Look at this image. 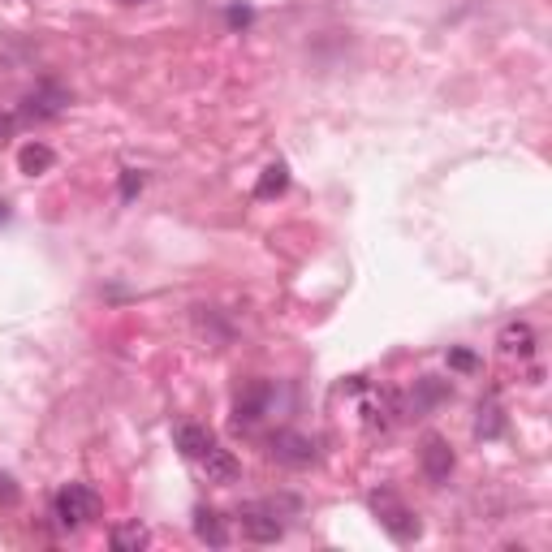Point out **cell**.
<instances>
[{"label":"cell","instance_id":"5bb4252c","mask_svg":"<svg viewBox=\"0 0 552 552\" xmlns=\"http://www.w3.org/2000/svg\"><path fill=\"white\" fill-rule=\"evenodd\" d=\"M501 432H505V414H501V402H496V397H488V402L479 406L475 436H479V440H496Z\"/></svg>","mask_w":552,"mask_h":552},{"label":"cell","instance_id":"ac0fdd59","mask_svg":"<svg viewBox=\"0 0 552 552\" xmlns=\"http://www.w3.org/2000/svg\"><path fill=\"white\" fill-rule=\"evenodd\" d=\"M449 367H453V371H475L479 358H475L471 350H449Z\"/></svg>","mask_w":552,"mask_h":552},{"label":"cell","instance_id":"ffe728a7","mask_svg":"<svg viewBox=\"0 0 552 552\" xmlns=\"http://www.w3.org/2000/svg\"><path fill=\"white\" fill-rule=\"evenodd\" d=\"M229 26H251V9H246V5H233V9H229Z\"/></svg>","mask_w":552,"mask_h":552},{"label":"cell","instance_id":"7a4b0ae2","mask_svg":"<svg viewBox=\"0 0 552 552\" xmlns=\"http://www.w3.org/2000/svg\"><path fill=\"white\" fill-rule=\"evenodd\" d=\"M95 514H100V496H95V488H87V483H65V488L52 496V518H57L65 531L87 527Z\"/></svg>","mask_w":552,"mask_h":552},{"label":"cell","instance_id":"5b68a950","mask_svg":"<svg viewBox=\"0 0 552 552\" xmlns=\"http://www.w3.org/2000/svg\"><path fill=\"white\" fill-rule=\"evenodd\" d=\"M238 522H242V535L255 544H276L285 535V522L276 514V505H242Z\"/></svg>","mask_w":552,"mask_h":552},{"label":"cell","instance_id":"52a82bcc","mask_svg":"<svg viewBox=\"0 0 552 552\" xmlns=\"http://www.w3.org/2000/svg\"><path fill=\"white\" fill-rule=\"evenodd\" d=\"M272 384L268 380H259V384H251V389H246L242 397H238V406H233V423L238 427H255L259 419H264L268 414V402H272Z\"/></svg>","mask_w":552,"mask_h":552},{"label":"cell","instance_id":"9c48e42d","mask_svg":"<svg viewBox=\"0 0 552 552\" xmlns=\"http://www.w3.org/2000/svg\"><path fill=\"white\" fill-rule=\"evenodd\" d=\"M199 466H203V475H207V483H233L242 475V462L233 458V453L225 449V445H212L199 458Z\"/></svg>","mask_w":552,"mask_h":552},{"label":"cell","instance_id":"3957f363","mask_svg":"<svg viewBox=\"0 0 552 552\" xmlns=\"http://www.w3.org/2000/svg\"><path fill=\"white\" fill-rule=\"evenodd\" d=\"M268 453H272V462L289 466V471H307V466L320 458V453H315V440L302 436V432H294V427H281V432H272L268 436Z\"/></svg>","mask_w":552,"mask_h":552},{"label":"cell","instance_id":"7c38bea8","mask_svg":"<svg viewBox=\"0 0 552 552\" xmlns=\"http://www.w3.org/2000/svg\"><path fill=\"white\" fill-rule=\"evenodd\" d=\"M195 535L212 548H229V527L216 509H195Z\"/></svg>","mask_w":552,"mask_h":552},{"label":"cell","instance_id":"e0dca14e","mask_svg":"<svg viewBox=\"0 0 552 552\" xmlns=\"http://www.w3.org/2000/svg\"><path fill=\"white\" fill-rule=\"evenodd\" d=\"M138 190H143V173H138V169H126V173H121V203H130Z\"/></svg>","mask_w":552,"mask_h":552},{"label":"cell","instance_id":"8992f818","mask_svg":"<svg viewBox=\"0 0 552 552\" xmlns=\"http://www.w3.org/2000/svg\"><path fill=\"white\" fill-rule=\"evenodd\" d=\"M419 466H423V475L440 488V483H449V475H453V466H458V458H453V449H449L445 436L427 432V436H423V449H419Z\"/></svg>","mask_w":552,"mask_h":552},{"label":"cell","instance_id":"277c9868","mask_svg":"<svg viewBox=\"0 0 552 552\" xmlns=\"http://www.w3.org/2000/svg\"><path fill=\"white\" fill-rule=\"evenodd\" d=\"M65 104H69V91L61 87V82H39V87L26 95L22 108H18V121H52V117H61L65 113Z\"/></svg>","mask_w":552,"mask_h":552},{"label":"cell","instance_id":"7402d4cb","mask_svg":"<svg viewBox=\"0 0 552 552\" xmlns=\"http://www.w3.org/2000/svg\"><path fill=\"white\" fill-rule=\"evenodd\" d=\"M9 216H13V212H9V203L0 199V225H9Z\"/></svg>","mask_w":552,"mask_h":552},{"label":"cell","instance_id":"8fae6325","mask_svg":"<svg viewBox=\"0 0 552 552\" xmlns=\"http://www.w3.org/2000/svg\"><path fill=\"white\" fill-rule=\"evenodd\" d=\"M501 350L505 354H518V358H531L535 354V328L527 320H509L501 328Z\"/></svg>","mask_w":552,"mask_h":552},{"label":"cell","instance_id":"2e32d148","mask_svg":"<svg viewBox=\"0 0 552 552\" xmlns=\"http://www.w3.org/2000/svg\"><path fill=\"white\" fill-rule=\"evenodd\" d=\"M285 186H289V169H285V160H276L264 169V177H259L255 199H276V195H285Z\"/></svg>","mask_w":552,"mask_h":552},{"label":"cell","instance_id":"30bf717a","mask_svg":"<svg viewBox=\"0 0 552 552\" xmlns=\"http://www.w3.org/2000/svg\"><path fill=\"white\" fill-rule=\"evenodd\" d=\"M445 397H453L449 389V380H436V376H423V380H414V393H410V414H423V410H432L440 406Z\"/></svg>","mask_w":552,"mask_h":552},{"label":"cell","instance_id":"603a6c76","mask_svg":"<svg viewBox=\"0 0 552 552\" xmlns=\"http://www.w3.org/2000/svg\"><path fill=\"white\" fill-rule=\"evenodd\" d=\"M121 5H143V0H121Z\"/></svg>","mask_w":552,"mask_h":552},{"label":"cell","instance_id":"44dd1931","mask_svg":"<svg viewBox=\"0 0 552 552\" xmlns=\"http://www.w3.org/2000/svg\"><path fill=\"white\" fill-rule=\"evenodd\" d=\"M13 130H18V113H9V117H0V138H5V134H13Z\"/></svg>","mask_w":552,"mask_h":552},{"label":"cell","instance_id":"4fadbf2b","mask_svg":"<svg viewBox=\"0 0 552 552\" xmlns=\"http://www.w3.org/2000/svg\"><path fill=\"white\" fill-rule=\"evenodd\" d=\"M52 164H57V151H52L48 143H26V147L18 151V169H22L26 177H39V173H48Z\"/></svg>","mask_w":552,"mask_h":552},{"label":"cell","instance_id":"6da1fadb","mask_svg":"<svg viewBox=\"0 0 552 552\" xmlns=\"http://www.w3.org/2000/svg\"><path fill=\"white\" fill-rule=\"evenodd\" d=\"M371 501V514L380 518V527L393 535L397 544H414L423 535V522H419V514H414V509L402 501V496H397L393 488H380V492H371L367 496Z\"/></svg>","mask_w":552,"mask_h":552},{"label":"cell","instance_id":"9a60e30c","mask_svg":"<svg viewBox=\"0 0 552 552\" xmlns=\"http://www.w3.org/2000/svg\"><path fill=\"white\" fill-rule=\"evenodd\" d=\"M108 544H113L117 552H138V548L151 544V535H147V527H138V522H126V527L108 531Z\"/></svg>","mask_w":552,"mask_h":552},{"label":"cell","instance_id":"ba28073f","mask_svg":"<svg viewBox=\"0 0 552 552\" xmlns=\"http://www.w3.org/2000/svg\"><path fill=\"white\" fill-rule=\"evenodd\" d=\"M173 445H177V449H182V458H190V462H199V458H203V453H207V449H212V445H216V436H212V432H207V427H203V423H177V427H173Z\"/></svg>","mask_w":552,"mask_h":552},{"label":"cell","instance_id":"d6986e66","mask_svg":"<svg viewBox=\"0 0 552 552\" xmlns=\"http://www.w3.org/2000/svg\"><path fill=\"white\" fill-rule=\"evenodd\" d=\"M18 483H13V475H5L0 471V505H18Z\"/></svg>","mask_w":552,"mask_h":552}]
</instances>
